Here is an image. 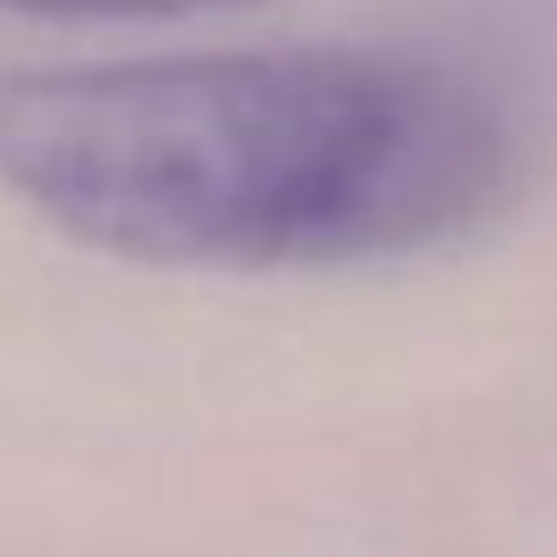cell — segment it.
I'll return each mask as SVG.
<instances>
[{
  "label": "cell",
  "instance_id": "1",
  "mask_svg": "<svg viewBox=\"0 0 557 557\" xmlns=\"http://www.w3.org/2000/svg\"><path fill=\"white\" fill-rule=\"evenodd\" d=\"M518 119L420 47H210L0 73V184L164 269H355L479 230Z\"/></svg>",
  "mask_w": 557,
  "mask_h": 557
},
{
  "label": "cell",
  "instance_id": "2",
  "mask_svg": "<svg viewBox=\"0 0 557 557\" xmlns=\"http://www.w3.org/2000/svg\"><path fill=\"white\" fill-rule=\"evenodd\" d=\"M0 8L53 21H203V14H249L269 0H0Z\"/></svg>",
  "mask_w": 557,
  "mask_h": 557
}]
</instances>
